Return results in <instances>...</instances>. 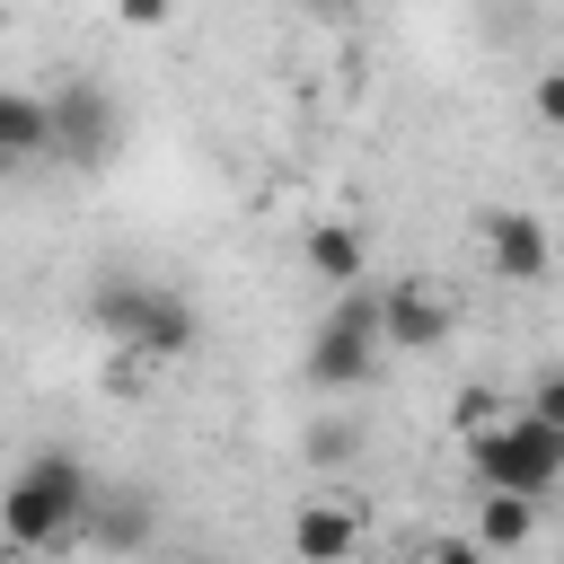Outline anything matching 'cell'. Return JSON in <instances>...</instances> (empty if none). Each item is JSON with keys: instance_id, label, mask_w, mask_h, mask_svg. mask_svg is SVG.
Segmentation results:
<instances>
[{"instance_id": "obj_3", "label": "cell", "mask_w": 564, "mask_h": 564, "mask_svg": "<svg viewBox=\"0 0 564 564\" xmlns=\"http://www.w3.org/2000/svg\"><path fill=\"white\" fill-rule=\"evenodd\" d=\"M467 458H476V485L485 494H555L564 485V432L555 423H538L529 405L511 414V423H485L476 441H467Z\"/></svg>"}, {"instance_id": "obj_17", "label": "cell", "mask_w": 564, "mask_h": 564, "mask_svg": "<svg viewBox=\"0 0 564 564\" xmlns=\"http://www.w3.org/2000/svg\"><path fill=\"white\" fill-rule=\"evenodd\" d=\"M423 564H494V555H485L476 538H432V555H423Z\"/></svg>"}, {"instance_id": "obj_8", "label": "cell", "mask_w": 564, "mask_h": 564, "mask_svg": "<svg viewBox=\"0 0 564 564\" xmlns=\"http://www.w3.org/2000/svg\"><path fill=\"white\" fill-rule=\"evenodd\" d=\"M361 546V502H300L291 511V564H344Z\"/></svg>"}, {"instance_id": "obj_21", "label": "cell", "mask_w": 564, "mask_h": 564, "mask_svg": "<svg viewBox=\"0 0 564 564\" xmlns=\"http://www.w3.org/2000/svg\"><path fill=\"white\" fill-rule=\"evenodd\" d=\"M0 176H18V167H9V159H0Z\"/></svg>"}, {"instance_id": "obj_2", "label": "cell", "mask_w": 564, "mask_h": 564, "mask_svg": "<svg viewBox=\"0 0 564 564\" xmlns=\"http://www.w3.org/2000/svg\"><path fill=\"white\" fill-rule=\"evenodd\" d=\"M88 326L115 335V344L141 352V361H185L194 335H203L194 300H185L176 282H141V273H97V282H88Z\"/></svg>"}, {"instance_id": "obj_6", "label": "cell", "mask_w": 564, "mask_h": 564, "mask_svg": "<svg viewBox=\"0 0 564 564\" xmlns=\"http://www.w3.org/2000/svg\"><path fill=\"white\" fill-rule=\"evenodd\" d=\"M485 264H494V282H546V264H555L546 220H538V212L494 203V212H485Z\"/></svg>"}, {"instance_id": "obj_18", "label": "cell", "mask_w": 564, "mask_h": 564, "mask_svg": "<svg viewBox=\"0 0 564 564\" xmlns=\"http://www.w3.org/2000/svg\"><path fill=\"white\" fill-rule=\"evenodd\" d=\"M485 414H494V405H485V388H467V397H458V423H467V441L485 432Z\"/></svg>"}, {"instance_id": "obj_10", "label": "cell", "mask_w": 564, "mask_h": 564, "mask_svg": "<svg viewBox=\"0 0 564 564\" xmlns=\"http://www.w3.org/2000/svg\"><path fill=\"white\" fill-rule=\"evenodd\" d=\"M300 256H308V273L335 282V291H361V282H370V238H361L352 220H317V229L300 238Z\"/></svg>"}, {"instance_id": "obj_5", "label": "cell", "mask_w": 564, "mask_h": 564, "mask_svg": "<svg viewBox=\"0 0 564 564\" xmlns=\"http://www.w3.org/2000/svg\"><path fill=\"white\" fill-rule=\"evenodd\" d=\"M123 150V106L106 79H62L53 88V159L70 167H106Z\"/></svg>"}, {"instance_id": "obj_9", "label": "cell", "mask_w": 564, "mask_h": 564, "mask_svg": "<svg viewBox=\"0 0 564 564\" xmlns=\"http://www.w3.org/2000/svg\"><path fill=\"white\" fill-rule=\"evenodd\" d=\"M150 538H159V502H150L141 485L97 494V511H88V546H97V555H141Z\"/></svg>"}, {"instance_id": "obj_16", "label": "cell", "mask_w": 564, "mask_h": 564, "mask_svg": "<svg viewBox=\"0 0 564 564\" xmlns=\"http://www.w3.org/2000/svg\"><path fill=\"white\" fill-rule=\"evenodd\" d=\"M115 18H123V26H167L176 0H115Z\"/></svg>"}, {"instance_id": "obj_1", "label": "cell", "mask_w": 564, "mask_h": 564, "mask_svg": "<svg viewBox=\"0 0 564 564\" xmlns=\"http://www.w3.org/2000/svg\"><path fill=\"white\" fill-rule=\"evenodd\" d=\"M88 511H97V476L70 449H35L0 485V546H9V564H53V555L88 546Z\"/></svg>"}, {"instance_id": "obj_11", "label": "cell", "mask_w": 564, "mask_h": 564, "mask_svg": "<svg viewBox=\"0 0 564 564\" xmlns=\"http://www.w3.org/2000/svg\"><path fill=\"white\" fill-rule=\"evenodd\" d=\"M0 159H9V167L53 159V97H35V88H0Z\"/></svg>"}, {"instance_id": "obj_14", "label": "cell", "mask_w": 564, "mask_h": 564, "mask_svg": "<svg viewBox=\"0 0 564 564\" xmlns=\"http://www.w3.org/2000/svg\"><path fill=\"white\" fill-rule=\"evenodd\" d=\"M529 414L564 432V370H538V388H529Z\"/></svg>"}, {"instance_id": "obj_4", "label": "cell", "mask_w": 564, "mask_h": 564, "mask_svg": "<svg viewBox=\"0 0 564 564\" xmlns=\"http://www.w3.org/2000/svg\"><path fill=\"white\" fill-rule=\"evenodd\" d=\"M370 361H379V291L361 282V291H335V308L308 335V361L300 370H308V388H361Z\"/></svg>"}, {"instance_id": "obj_7", "label": "cell", "mask_w": 564, "mask_h": 564, "mask_svg": "<svg viewBox=\"0 0 564 564\" xmlns=\"http://www.w3.org/2000/svg\"><path fill=\"white\" fill-rule=\"evenodd\" d=\"M379 344L388 352H441L449 344V300L432 282H388L379 291Z\"/></svg>"}, {"instance_id": "obj_20", "label": "cell", "mask_w": 564, "mask_h": 564, "mask_svg": "<svg viewBox=\"0 0 564 564\" xmlns=\"http://www.w3.org/2000/svg\"><path fill=\"white\" fill-rule=\"evenodd\" d=\"M167 564H220V555H167Z\"/></svg>"}, {"instance_id": "obj_15", "label": "cell", "mask_w": 564, "mask_h": 564, "mask_svg": "<svg viewBox=\"0 0 564 564\" xmlns=\"http://www.w3.org/2000/svg\"><path fill=\"white\" fill-rule=\"evenodd\" d=\"M529 106H538V123L564 132V70H538V97H529Z\"/></svg>"}, {"instance_id": "obj_19", "label": "cell", "mask_w": 564, "mask_h": 564, "mask_svg": "<svg viewBox=\"0 0 564 564\" xmlns=\"http://www.w3.org/2000/svg\"><path fill=\"white\" fill-rule=\"evenodd\" d=\"M300 9H308V18H352L361 0H300Z\"/></svg>"}, {"instance_id": "obj_12", "label": "cell", "mask_w": 564, "mask_h": 564, "mask_svg": "<svg viewBox=\"0 0 564 564\" xmlns=\"http://www.w3.org/2000/svg\"><path fill=\"white\" fill-rule=\"evenodd\" d=\"M467 538H476L485 555H511V546H529V538H538V502H529V494H485Z\"/></svg>"}, {"instance_id": "obj_13", "label": "cell", "mask_w": 564, "mask_h": 564, "mask_svg": "<svg viewBox=\"0 0 564 564\" xmlns=\"http://www.w3.org/2000/svg\"><path fill=\"white\" fill-rule=\"evenodd\" d=\"M352 449H361V432H352V423H317V432H308V458H326V467H344Z\"/></svg>"}]
</instances>
